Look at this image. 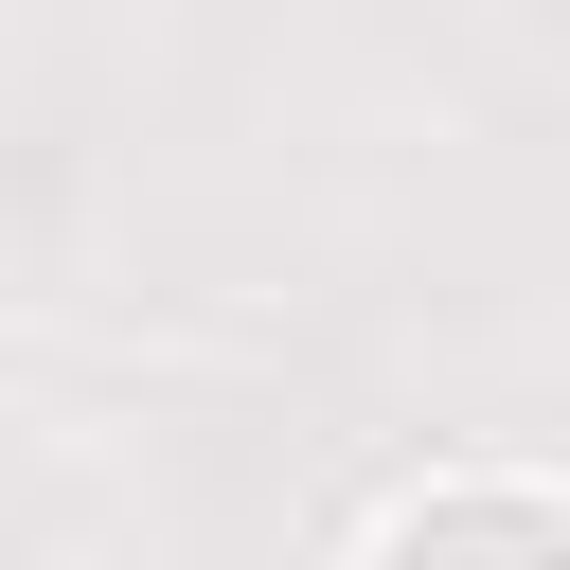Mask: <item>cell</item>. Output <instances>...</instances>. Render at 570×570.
Segmentation results:
<instances>
[{"label": "cell", "instance_id": "cell-1", "mask_svg": "<svg viewBox=\"0 0 570 570\" xmlns=\"http://www.w3.org/2000/svg\"><path fill=\"white\" fill-rule=\"evenodd\" d=\"M374 570H570V499H534V481H445V499H410V517L374 534Z\"/></svg>", "mask_w": 570, "mask_h": 570}]
</instances>
